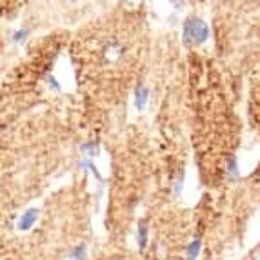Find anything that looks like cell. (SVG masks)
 I'll return each instance as SVG.
<instances>
[{
    "instance_id": "cell-5",
    "label": "cell",
    "mask_w": 260,
    "mask_h": 260,
    "mask_svg": "<svg viewBox=\"0 0 260 260\" xmlns=\"http://www.w3.org/2000/svg\"><path fill=\"white\" fill-rule=\"evenodd\" d=\"M146 246V225L140 224V247Z\"/></svg>"
},
{
    "instance_id": "cell-2",
    "label": "cell",
    "mask_w": 260,
    "mask_h": 260,
    "mask_svg": "<svg viewBox=\"0 0 260 260\" xmlns=\"http://www.w3.org/2000/svg\"><path fill=\"white\" fill-rule=\"evenodd\" d=\"M35 218H37V211H35V209H29V211H27L26 215L20 218V228H22V230H27V228L35 222Z\"/></svg>"
},
{
    "instance_id": "cell-4",
    "label": "cell",
    "mask_w": 260,
    "mask_h": 260,
    "mask_svg": "<svg viewBox=\"0 0 260 260\" xmlns=\"http://www.w3.org/2000/svg\"><path fill=\"white\" fill-rule=\"evenodd\" d=\"M197 253H199V240H193L189 246V260H195Z\"/></svg>"
},
{
    "instance_id": "cell-6",
    "label": "cell",
    "mask_w": 260,
    "mask_h": 260,
    "mask_svg": "<svg viewBox=\"0 0 260 260\" xmlns=\"http://www.w3.org/2000/svg\"><path fill=\"white\" fill-rule=\"evenodd\" d=\"M255 260H260V253H258V255L255 256Z\"/></svg>"
},
{
    "instance_id": "cell-3",
    "label": "cell",
    "mask_w": 260,
    "mask_h": 260,
    "mask_svg": "<svg viewBox=\"0 0 260 260\" xmlns=\"http://www.w3.org/2000/svg\"><path fill=\"white\" fill-rule=\"evenodd\" d=\"M146 91L144 89H140V91H137V100H135V104H137V108H144V104H146Z\"/></svg>"
},
{
    "instance_id": "cell-1",
    "label": "cell",
    "mask_w": 260,
    "mask_h": 260,
    "mask_svg": "<svg viewBox=\"0 0 260 260\" xmlns=\"http://www.w3.org/2000/svg\"><path fill=\"white\" fill-rule=\"evenodd\" d=\"M184 37H186V40L193 39L197 44L204 42L208 37V27L202 20H187L184 26Z\"/></svg>"
}]
</instances>
